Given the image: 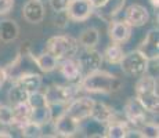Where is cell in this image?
I'll list each match as a JSON object with an SVG mask.
<instances>
[{"mask_svg": "<svg viewBox=\"0 0 159 138\" xmlns=\"http://www.w3.org/2000/svg\"><path fill=\"white\" fill-rule=\"evenodd\" d=\"M122 86L120 79L101 68L86 73L79 80L80 90L90 94H115L122 90Z\"/></svg>", "mask_w": 159, "mask_h": 138, "instance_id": "obj_1", "label": "cell"}, {"mask_svg": "<svg viewBox=\"0 0 159 138\" xmlns=\"http://www.w3.org/2000/svg\"><path fill=\"white\" fill-rule=\"evenodd\" d=\"M134 93L137 100L140 101L143 106L147 109V112L158 113L159 110V96H158V78L144 73L143 76L137 78V82L134 84Z\"/></svg>", "mask_w": 159, "mask_h": 138, "instance_id": "obj_2", "label": "cell"}, {"mask_svg": "<svg viewBox=\"0 0 159 138\" xmlns=\"http://www.w3.org/2000/svg\"><path fill=\"white\" fill-rule=\"evenodd\" d=\"M79 42L71 35H56L51 36L46 43V51L57 58L58 61L64 58L75 57L79 51Z\"/></svg>", "mask_w": 159, "mask_h": 138, "instance_id": "obj_3", "label": "cell"}, {"mask_svg": "<svg viewBox=\"0 0 159 138\" xmlns=\"http://www.w3.org/2000/svg\"><path fill=\"white\" fill-rule=\"evenodd\" d=\"M80 87L79 83H69L68 84H53L44 91L46 100L50 106H65L69 101L78 97Z\"/></svg>", "mask_w": 159, "mask_h": 138, "instance_id": "obj_4", "label": "cell"}, {"mask_svg": "<svg viewBox=\"0 0 159 138\" xmlns=\"http://www.w3.org/2000/svg\"><path fill=\"white\" fill-rule=\"evenodd\" d=\"M148 61L149 60L140 50H133V51H130V53L123 55L119 66H120L122 72H123L127 78L137 79L147 72Z\"/></svg>", "mask_w": 159, "mask_h": 138, "instance_id": "obj_5", "label": "cell"}, {"mask_svg": "<svg viewBox=\"0 0 159 138\" xmlns=\"http://www.w3.org/2000/svg\"><path fill=\"white\" fill-rule=\"evenodd\" d=\"M94 100L90 97H75L72 101H69L64 108V112L73 118L76 122L83 123L91 116V110H93Z\"/></svg>", "mask_w": 159, "mask_h": 138, "instance_id": "obj_6", "label": "cell"}, {"mask_svg": "<svg viewBox=\"0 0 159 138\" xmlns=\"http://www.w3.org/2000/svg\"><path fill=\"white\" fill-rule=\"evenodd\" d=\"M123 113L127 123L136 128H140L145 122L149 120V112H147V109L140 104V101L136 97H131L126 101L123 106Z\"/></svg>", "mask_w": 159, "mask_h": 138, "instance_id": "obj_7", "label": "cell"}, {"mask_svg": "<svg viewBox=\"0 0 159 138\" xmlns=\"http://www.w3.org/2000/svg\"><path fill=\"white\" fill-rule=\"evenodd\" d=\"M80 124L82 123L76 122L73 118L66 115L64 110L58 116H54L53 119V127L56 137H75L80 131Z\"/></svg>", "mask_w": 159, "mask_h": 138, "instance_id": "obj_8", "label": "cell"}, {"mask_svg": "<svg viewBox=\"0 0 159 138\" xmlns=\"http://www.w3.org/2000/svg\"><path fill=\"white\" fill-rule=\"evenodd\" d=\"M94 13L96 10L89 0H69V4L65 10L68 20L73 22H84Z\"/></svg>", "mask_w": 159, "mask_h": 138, "instance_id": "obj_9", "label": "cell"}, {"mask_svg": "<svg viewBox=\"0 0 159 138\" xmlns=\"http://www.w3.org/2000/svg\"><path fill=\"white\" fill-rule=\"evenodd\" d=\"M123 20L131 28H141L145 26L149 22V11L147 10L145 6L143 4H137L133 3L129 7L125 10V17Z\"/></svg>", "mask_w": 159, "mask_h": 138, "instance_id": "obj_10", "label": "cell"}, {"mask_svg": "<svg viewBox=\"0 0 159 138\" xmlns=\"http://www.w3.org/2000/svg\"><path fill=\"white\" fill-rule=\"evenodd\" d=\"M76 60H78L79 65H80L83 75H86L89 72H93L96 69H100L104 62L102 54L100 51H97L96 48H84Z\"/></svg>", "mask_w": 159, "mask_h": 138, "instance_id": "obj_11", "label": "cell"}, {"mask_svg": "<svg viewBox=\"0 0 159 138\" xmlns=\"http://www.w3.org/2000/svg\"><path fill=\"white\" fill-rule=\"evenodd\" d=\"M58 69L60 73L66 82L69 83H76L83 78V72L82 68L79 65L78 60L75 57H69V58H64V60L58 61Z\"/></svg>", "mask_w": 159, "mask_h": 138, "instance_id": "obj_12", "label": "cell"}, {"mask_svg": "<svg viewBox=\"0 0 159 138\" xmlns=\"http://www.w3.org/2000/svg\"><path fill=\"white\" fill-rule=\"evenodd\" d=\"M46 17V7L40 0H28L22 6V18L28 24L38 25L43 22Z\"/></svg>", "mask_w": 159, "mask_h": 138, "instance_id": "obj_13", "label": "cell"}, {"mask_svg": "<svg viewBox=\"0 0 159 138\" xmlns=\"http://www.w3.org/2000/svg\"><path fill=\"white\" fill-rule=\"evenodd\" d=\"M131 28L129 24L125 20H115V21H109V26H108V35L114 43H123L129 42L131 38Z\"/></svg>", "mask_w": 159, "mask_h": 138, "instance_id": "obj_14", "label": "cell"}, {"mask_svg": "<svg viewBox=\"0 0 159 138\" xmlns=\"http://www.w3.org/2000/svg\"><path fill=\"white\" fill-rule=\"evenodd\" d=\"M137 50L141 51L148 60H158V57H159V33H158V29L149 30Z\"/></svg>", "mask_w": 159, "mask_h": 138, "instance_id": "obj_15", "label": "cell"}, {"mask_svg": "<svg viewBox=\"0 0 159 138\" xmlns=\"http://www.w3.org/2000/svg\"><path fill=\"white\" fill-rule=\"evenodd\" d=\"M14 83L24 87L28 93H33V91L40 90L42 84H43V78L42 75L35 72H21L18 76H15Z\"/></svg>", "mask_w": 159, "mask_h": 138, "instance_id": "obj_16", "label": "cell"}, {"mask_svg": "<svg viewBox=\"0 0 159 138\" xmlns=\"http://www.w3.org/2000/svg\"><path fill=\"white\" fill-rule=\"evenodd\" d=\"M29 57L32 58L33 64L38 66L43 73H50L53 70L57 69L58 66V60L54 55H51L48 51H43L40 54H33L32 51H29Z\"/></svg>", "mask_w": 159, "mask_h": 138, "instance_id": "obj_17", "label": "cell"}, {"mask_svg": "<svg viewBox=\"0 0 159 138\" xmlns=\"http://www.w3.org/2000/svg\"><path fill=\"white\" fill-rule=\"evenodd\" d=\"M130 128V124L122 119H118L115 116L112 120H109L105 124V137L108 138H126L127 131Z\"/></svg>", "mask_w": 159, "mask_h": 138, "instance_id": "obj_18", "label": "cell"}, {"mask_svg": "<svg viewBox=\"0 0 159 138\" xmlns=\"http://www.w3.org/2000/svg\"><path fill=\"white\" fill-rule=\"evenodd\" d=\"M116 116L115 109L112 106H109L108 104L101 102V101H96L94 100V105H93V110H91V116L94 120L101 122V123L107 124L109 120H112Z\"/></svg>", "mask_w": 159, "mask_h": 138, "instance_id": "obj_19", "label": "cell"}, {"mask_svg": "<svg viewBox=\"0 0 159 138\" xmlns=\"http://www.w3.org/2000/svg\"><path fill=\"white\" fill-rule=\"evenodd\" d=\"M125 4H126V0H108L101 8L97 10V14H98V17L101 20L109 22L123 10Z\"/></svg>", "mask_w": 159, "mask_h": 138, "instance_id": "obj_20", "label": "cell"}, {"mask_svg": "<svg viewBox=\"0 0 159 138\" xmlns=\"http://www.w3.org/2000/svg\"><path fill=\"white\" fill-rule=\"evenodd\" d=\"M20 36V26L13 20H4L0 22V42L2 43H13Z\"/></svg>", "mask_w": 159, "mask_h": 138, "instance_id": "obj_21", "label": "cell"}, {"mask_svg": "<svg viewBox=\"0 0 159 138\" xmlns=\"http://www.w3.org/2000/svg\"><path fill=\"white\" fill-rule=\"evenodd\" d=\"M30 120L43 126V127L50 124L53 122V108L48 104L38 106V108H32L30 109Z\"/></svg>", "mask_w": 159, "mask_h": 138, "instance_id": "obj_22", "label": "cell"}, {"mask_svg": "<svg viewBox=\"0 0 159 138\" xmlns=\"http://www.w3.org/2000/svg\"><path fill=\"white\" fill-rule=\"evenodd\" d=\"M13 108V126L20 128L22 124L30 120V106L28 102L15 104L11 106Z\"/></svg>", "mask_w": 159, "mask_h": 138, "instance_id": "obj_23", "label": "cell"}, {"mask_svg": "<svg viewBox=\"0 0 159 138\" xmlns=\"http://www.w3.org/2000/svg\"><path fill=\"white\" fill-rule=\"evenodd\" d=\"M79 46L83 48H96V46L100 43V32L97 28H87L80 33L78 39Z\"/></svg>", "mask_w": 159, "mask_h": 138, "instance_id": "obj_24", "label": "cell"}, {"mask_svg": "<svg viewBox=\"0 0 159 138\" xmlns=\"http://www.w3.org/2000/svg\"><path fill=\"white\" fill-rule=\"evenodd\" d=\"M123 55H125V51H123L122 44L112 42L111 44L105 48V51L102 53V58L109 65H119L122 58H123Z\"/></svg>", "mask_w": 159, "mask_h": 138, "instance_id": "obj_25", "label": "cell"}, {"mask_svg": "<svg viewBox=\"0 0 159 138\" xmlns=\"http://www.w3.org/2000/svg\"><path fill=\"white\" fill-rule=\"evenodd\" d=\"M84 122V126L82 128L83 133H86L87 137H105V124L101 122L94 120L93 118H89Z\"/></svg>", "mask_w": 159, "mask_h": 138, "instance_id": "obj_26", "label": "cell"}, {"mask_svg": "<svg viewBox=\"0 0 159 138\" xmlns=\"http://www.w3.org/2000/svg\"><path fill=\"white\" fill-rule=\"evenodd\" d=\"M28 96H29L28 91H26L24 87H21L20 84H17V83H13V86L10 87L8 94H7L8 101H10L13 105H15V104H21V102H26Z\"/></svg>", "mask_w": 159, "mask_h": 138, "instance_id": "obj_27", "label": "cell"}, {"mask_svg": "<svg viewBox=\"0 0 159 138\" xmlns=\"http://www.w3.org/2000/svg\"><path fill=\"white\" fill-rule=\"evenodd\" d=\"M20 131H21V136L26 137V138H40V137H43V133H44L43 126L35 123L32 120L26 122L25 124L21 126Z\"/></svg>", "mask_w": 159, "mask_h": 138, "instance_id": "obj_28", "label": "cell"}, {"mask_svg": "<svg viewBox=\"0 0 159 138\" xmlns=\"http://www.w3.org/2000/svg\"><path fill=\"white\" fill-rule=\"evenodd\" d=\"M139 130L143 133V137L144 138H158V136H159L158 123H155L154 120L145 122V123L143 124Z\"/></svg>", "mask_w": 159, "mask_h": 138, "instance_id": "obj_29", "label": "cell"}, {"mask_svg": "<svg viewBox=\"0 0 159 138\" xmlns=\"http://www.w3.org/2000/svg\"><path fill=\"white\" fill-rule=\"evenodd\" d=\"M0 124L13 126V108L0 104Z\"/></svg>", "mask_w": 159, "mask_h": 138, "instance_id": "obj_30", "label": "cell"}, {"mask_svg": "<svg viewBox=\"0 0 159 138\" xmlns=\"http://www.w3.org/2000/svg\"><path fill=\"white\" fill-rule=\"evenodd\" d=\"M48 3H50V7L54 13H62L68 7L69 0H48Z\"/></svg>", "mask_w": 159, "mask_h": 138, "instance_id": "obj_31", "label": "cell"}, {"mask_svg": "<svg viewBox=\"0 0 159 138\" xmlns=\"http://www.w3.org/2000/svg\"><path fill=\"white\" fill-rule=\"evenodd\" d=\"M15 0H0V15L8 14L14 8Z\"/></svg>", "mask_w": 159, "mask_h": 138, "instance_id": "obj_32", "label": "cell"}, {"mask_svg": "<svg viewBox=\"0 0 159 138\" xmlns=\"http://www.w3.org/2000/svg\"><path fill=\"white\" fill-rule=\"evenodd\" d=\"M7 79H8V75H7V72H6V69L3 68V66H0V88L4 86Z\"/></svg>", "mask_w": 159, "mask_h": 138, "instance_id": "obj_33", "label": "cell"}, {"mask_svg": "<svg viewBox=\"0 0 159 138\" xmlns=\"http://www.w3.org/2000/svg\"><path fill=\"white\" fill-rule=\"evenodd\" d=\"M89 2L91 3V6H93L94 10H98V8H101L108 0H89Z\"/></svg>", "mask_w": 159, "mask_h": 138, "instance_id": "obj_34", "label": "cell"}, {"mask_svg": "<svg viewBox=\"0 0 159 138\" xmlns=\"http://www.w3.org/2000/svg\"><path fill=\"white\" fill-rule=\"evenodd\" d=\"M148 2H149V4L152 6L154 10H158L159 8V0H148Z\"/></svg>", "mask_w": 159, "mask_h": 138, "instance_id": "obj_35", "label": "cell"}, {"mask_svg": "<svg viewBox=\"0 0 159 138\" xmlns=\"http://www.w3.org/2000/svg\"><path fill=\"white\" fill-rule=\"evenodd\" d=\"M0 137L11 138V137H13V134H11V133H8V131H6V130H0Z\"/></svg>", "mask_w": 159, "mask_h": 138, "instance_id": "obj_36", "label": "cell"}, {"mask_svg": "<svg viewBox=\"0 0 159 138\" xmlns=\"http://www.w3.org/2000/svg\"><path fill=\"white\" fill-rule=\"evenodd\" d=\"M40 2H44V0H40Z\"/></svg>", "mask_w": 159, "mask_h": 138, "instance_id": "obj_37", "label": "cell"}]
</instances>
